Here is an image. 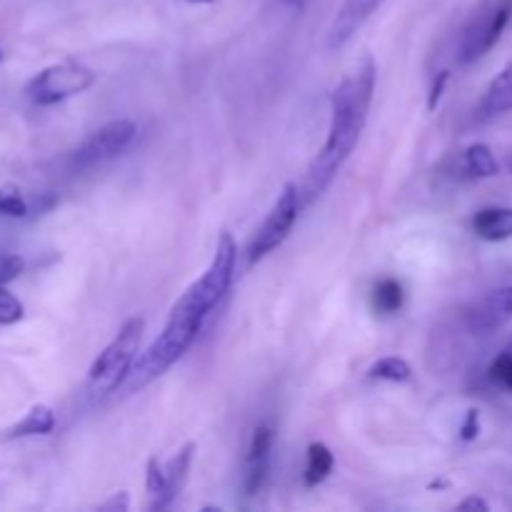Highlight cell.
I'll return each instance as SVG.
<instances>
[{
  "instance_id": "6da1fadb",
  "label": "cell",
  "mask_w": 512,
  "mask_h": 512,
  "mask_svg": "<svg viewBox=\"0 0 512 512\" xmlns=\"http://www.w3.org/2000/svg\"><path fill=\"white\" fill-rule=\"evenodd\" d=\"M375 78H378L375 60L365 58L330 95L328 140H325L323 150L310 163L303 188H298L300 205L313 203L315 198L323 195V190L333 183L338 170L343 168L345 160L350 158V153L358 145L365 123H368L370 103H373L375 93Z\"/></svg>"
},
{
  "instance_id": "7a4b0ae2",
  "label": "cell",
  "mask_w": 512,
  "mask_h": 512,
  "mask_svg": "<svg viewBox=\"0 0 512 512\" xmlns=\"http://www.w3.org/2000/svg\"><path fill=\"white\" fill-rule=\"evenodd\" d=\"M208 310L198 308V303L188 300V295H180L178 303L170 310V318L165 323L163 333L148 345L143 355H138L133 370H130L128 380L123 383L120 393L123 395H135L138 390H143L145 385H150L153 380H158L160 375L168 373L185 353H188L190 345L195 343V338L203 330L205 320H208Z\"/></svg>"
},
{
  "instance_id": "3957f363",
  "label": "cell",
  "mask_w": 512,
  "mask_h": 512,
  "mask_svg": "<svg viewBox=\"0 0 512 512\" xmlns=\"http://www.w3.org/2000/svg\"><path fill=\"white\" fill-rule=\"evenodd\" d=\"M143 318L125 320L123 328L118 330L113 340L105 345L103 353L93 360L88 370V390L93 395H110L118 393L123 383L128 380L135 360H138L140 343H143Z\"/></svg>"
},
{
  "instance_id": "277c9868",
  "label": "cell",
  "mask_w": 512,
  "mask_h": 512,
  "mask_svg": "<svg viewBox=\"0 0 512 512\" xmlns=\"http://www.w3.org/2000/svg\"><path fill=\"white\" fill-rule=\"evenodd\" d=\"M95 83V73L80 63H58L40 70L28 85L25 95L33 105L48 108V105L63 103V100L80 95Z\"/></svg>"
},
{
  "instance_id": "5b68a950",
  "label": "cell",
  "mask_w": 512,
  "mask_h": 512,
  "mask_svg": "<svg viewBox=\"0 0 512 512\" xmlns=\"http://www.w3.org/2000/svg\"><path fill=\"white\" fill-rule=\"evenodd\" d=\"M510 18L512 0H493V3H488L485 8H480L478 13L473 15V20L465 25L463 38H460V63H475V60L483 58L485 53H490V50L495 48V43L503 38Z\"/></svg>"
},
{
  "instance_id": "8992f818",
  "label": "cell",
  "mask_w": 512,
  "mask_h": 512,
  "mask_svg": "<svg viewBox=\"0 0 512 512\" xmlns=\"http://www.w3.org/2000/svg\"><path fill=\"white\" fill-rule=\"evenodd\" d=\"M300 208H303V205H300L298 185L293 183L283 185V193L278 195L273 210H270L268 218L263 220V225H260L258 233H255L253 238V245H250V253H248L250 265L260 263L265 255L273 253L275 248H280V245L285 243V238H288L290 230H293L295 220H298Z\"/></svg>"
},
{
  "instance_id": "52a82bcc",
  "label": "cell",
  "mask_w": 512,
  "mask_h": 512,
  "mask_svg": "<svg viewBox=\"0 0 512 512\" xmlns=\"http://www.w3.org/2000/svg\"><path fill=\"white\" fill-rule=\"evenodd\" d=\"M133 138L135 125L130 120H113V123L95 130L88 140H83V145H78V150L70 155V168L90 170L95 165L108 163L115 155L123 153Z\"/></svg>"
},
{
  "instance_id": "ba28073f",
  "label": "cell",
  "mask_w": 512,
  "mask_h": 512,
  "mask_svg": "<svg viewBox=\"0 0 512 512\" xmlns=\"http://www.w3.org/2000/svg\"><path fill=\"white\" fill-rule=\"evenodd\" d=\"M383 3L385 0H345V3L340 5L338 15L333 18V23H330L328 48H343V45L368 23L370 15H373Z\"/></svg>"
},
{
  "instance_id": "9c48e42d",
  "label": "cell",
  "mask_w": 512,
  "mask_h": 512,
  "mask_svg": "<svg viewBox=\"0 0 512 512\" xmlns=\"http://www.w3.org/2000/svg\"><path fill=\"white\" fill-rule=\"evenodd\" d=\"M270 450H273V428L268 425H258L250 438L248 455H245V495H258L260 488L265 485L270 468Z\"/></svg>"
},
{
  "instance_id": "30bf717a",
  "label": "cell",
  "mask_w": 512,
  "mask_h": 512,
  "mask_svg": "<svg viewBox=\"0 0 512 512\" xmlns=\"http://www.w3.org/2000/svg\"><path fill=\"white\" fill-rule=\"evenodd\" d=\"M512 320V285L508 288L493 290L488 298L480 300L473 310L468 313V323L473 330L480 333H490V330L500 328V325Z\"/></svg>"
},
{
  "instance_id": "8fae6325",
  "label": "cell",
  "mask_w": 512,
  "mask_h": 512,
  "mask_svg": "<svg viewBox=\"0 0 512 512\" xmlns=\"http://www.w3.org/2000/svg\"><path fill=\"white\" fill-rule=\"evenodd\" d=\"M193 453L195 445L188 443L178 450V455L170 458V463L165 465V493L158 503H153L155 510H165L178 500V495L183 493L185 483H188V473H190V463H193Z\"/></svg>"
},
{
  "instance_id": "7c38bea8",
  "label": "cell",
  "mask_w": 512,
  "mask_h": 512,
  "mask_svg": "<svg viewBox=\"0 0 512 512\" xmlns=\"http://www.w3.org/2000/svg\"><path fill=\"white\" fill-rule=\"evenodd\" d=\"M55 428V413L48 408V405H33L13 428L5 430L0 435L3 443H10V440H23V438H38V435H50Z\"/></svg>"
},
{
  "instance_id": "4fadbf2b",
  "label": "cell",
  "mask_w": 512,
  "mask_h": 512,
  "mask_svg": "<svg viewBox=\"0 0 512 512\" xmlns=\"http://www.w3.org/2000/svg\"><path fill=\"white\" fill-rule=\"evenodd\" d=\"M473 233L488 243L512 238V208H483L473 218Z\"/></svg>"
},
{
  "instance_id": "5bb4252c",
  "label": "cell",
  "mask_w": 512,
  "mask_h": 512,
  "mask_svg": "<svg viewBox=\"0 0 512 512\" xmlns=\"http://www.w3.org/2000/svg\"><path fill=\"white\" fill-rule=\"evenodd\" d=\"M500 173V163L493 155V150L485 143H475L460 155V175L463 178L483 180V178H495Z\"/></svg>"
},
{
  "instance_id": "9a60e30c",
  "label": "cell",
  "mask_w": 512,
  "mask_h": 512,
  "mask_svg": "<svg viewBox=\"0 0 512 512\" xmlns=\"http://www.w3.org/2000/svg\"><path fill=\"white\" fill-rule=\"evenodd\" d=\"M512 110V63L505 65L493 80H490L488 90L483 98V113L500 115Z\"/></svg>"
},
{
  "instance_id": "2e32d148",
  "label": "cell",
  "mask_w": 512,
  "mask_h": 512,
  "mask_svg": "<svg viewBox=\"0 0 512 512\" xmlns=\"http://www.w3.org/2000/svg\"><path fill=\"white\" fill-rule=\"evenodd\" d=\"M335 458L330 453L328 445L323 443H313L308 448V463H305V473H303V483L305 488H315V485L323 483L330 473H333Z\"/></svg>"
},
{
  "instance_id": "e0dca14e",
  "label": "cell",
  "mask_w": 512,
  "mask_h": 512,
  "mask_svg": "<svg viewBox=\"0 0 512 512\" xmlns=\"http://www.w3.org/2000/svg\"><path fill=\"white\" fill-rule=\"evenodd\" d=\"M403 303H405V293H403V285H400V280L383 278L373 288V305L378 313L393 315L403 308Z\"/></svg>"
},
{
  "instance_id": "ac0fdd59",
  "label": "cell",
  "mask_w": 512,
  "mask_h": 512,
  "mask_svg": "<svg viewBox=\"0 0 512 512\" xmlns=\"http://www.w3.org/2000/svg\"><path fill=\"white\" fill-rule=\"evenodd\" d=\"M368 375L373 380H388V383H405V380L413 378V368L408 365V360L398 358V355H388V358H380L378 363L370 365Z\"/></svg>"
},
{
  "instance_id": "d6986e66",
  "label": "cell",
  "mask_w": 512,
  "mask_h": 512,
  "mask_svg": "<svg viewBox=\"0 0 512 512\" xmlns=\"http://www.w3.org/2000/svg\"><path fill=\"white\" fill-rule=\"evenodd\" d=\"M0 215H5V218H25L28 215V203L15 185L0 188Z\"/></svg>"
},
{
  "instance_id": "ffe728a7",
  "label": "cell",
  "mask_w": 512,
  "mask_h": 512,
  "mask_svg": "<svg viewBox=\"0 0 512 512\" xmlns=\"http://www.w3.org/2000/svg\"><path fill=\"white\" fill-rule=\"evenodd\" d=\"M25 308L5 285H0V325H13L23 320Z\"/></svg>"
},
{
  "instance_id": "44dd1931",
  "label": "cell",
  "mask_w": 512,
  "mask_h": 512,
  "mask_svg": "<svg viewBox=\"0 0 512 512\" xmlns=\"http://www.w3.org/2000/svg\"><path fill=\"white\" fill-rule=\"evenodd\" d=\"M145 488H148L153 503H158L165 493V468L158 463V458L148 460V468H145Z\"/></svg>"
},
{
  "instance_id": "7402d4cb",
  "label": "cell",
  "mask_w": 512,
  "mask_h": 512,
  "mask_svg": "<svg viewBox=\"0 0 512 512\" xmlns=\"http://www.w3.org/2000/svg\"><path fill=\"white\" fill-rule=\"evenodd\" d=\"M490 378H493L495 385H500V388L512 393V353L510 350H505V353H500L498 358L493 360V365H490Z\"/></svg>"
},
{
  "instance_id": "603a6c76",
  "label": "cell",
  "mask_w": 512,
  "mask_h": 512,
  "mask_svg": "<svg viewBox=\"0 0 512 512\" xmlns=\"http://www.w3.org/2000/svg\"><path fill=\"white\" fill-rule=\"evenodd\" d=\"M25 268V260L18 253H0V285H8Z\"/></svg>"
},
{
  "instance_id": "cb8c5ba5",
  "label": "cell",
  "mask_w": 512,
  "mask_h": 512,
  "mask_svg": "<svg viewBox=\"0 0 512 512\" xmlns=\"http://www.w3.org/2000/svg\"><path fill=\"white\" fill-rule=\"evenodd\" d=\"M480 435V413L478 410H468V418H465L463 428H460V438L465 440V443H470V440H475Z\"/></svg>"
},
{
  "instance_id": "d4e9b609",
  "label": "cell",
  "mask_w": 512,
  "mask_h": 512,
  "mask_svg": "<svg viewBox=\"0 0 512 512\" xmlns=\"http://www.w3.org/2000/svg\"><path fill=\"white\" fill-rule=\"evenodd\" d=\"M445 83H448V70H443V73H440V78L435 80V85H433V93H430V110L435 108V105H438V100H440V95H443V88H445Z\"/></svg>"
},
{
  "instance_id": "484cf974",
  "label": "cell",
  "mask_w": 512,
  "mask_h": 512,
  "mask_svg": "<svg viewBox=\"0 0 512 512\" xmlns=\"http://www.w3.org/2000/svg\"><path fill=\"white\" fill-rule=\"evenodd\" d=\"M458 510H475V512L480 510V512H488V510H490V505L485 503L483 498H475V495H473V498H465L463 503L458 505Z\"/></svg>"
},
{
  "instance_id": "4316f807",
  "label": "cell",
  "mask_w": 512,
  "mask_h": 512,
  "mask_svg": "<svg viewBox=\"0 0 512 512\" xmlns=\"http://www.w3.org/2000/svg\"><path fill=\"white\" fill-rule=\"evenodd\" d=\"M100 510H128V495H125V493L113 495L108 503L100 505Z\"/></svg>"
},
{
  "instance_id": "83f0119b",
  "label": "cell",
  "mask_w": 512,
  "mask_h": 512,
  "mask_svg": "<svg viewBox=\"0 0 512 512\" xmlns=\"http://www.w3.org/2000/svg\"><path fill=\"white\" fill-rule=\"evenodd\" d=\"M190 3H213V0H190Z\"/></svg>"
},
{
  "instance_id": "f1b7e54d",
  "label": "cell",
  "mask_w": 512,
  "mask_h": 512,
  "mask_svg": "<svg viewBox=\"0 0 512 512\" xmlns=\"http://www.w3.org/2000/svg\"><path fill=\"white\" fill-rule=\"evenodd\" d=\"M0 60H3V53H0Z\"/></svg>"
}]
</instances>
